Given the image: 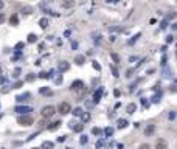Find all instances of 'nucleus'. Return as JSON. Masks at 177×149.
I'll return each instance as SVG.
<instances>
[{
    "label": "nucleus",
    "mask_w": 177,
    "mask_h": 149,
    "mask_svg": "<svg viewBox=\"0 0 177 149\" xmlns=\"http://www.w3.org/2000/svg\"><path fill=\"white\" fill-rule=\"evenodd\" d=\"M160 101V95H155L154 98H152V102H158Z\"/></svg>",
    "instance_id": "37998d69"
},
{
    "label": "nucleus",
    "mask_w": 177,
    "mask_h": 149,
    "mask_svg": "<svg viewBox=\"0 0 177 149\" xmlns=\"http://www.w3.org/2000/svg\"><path fill=\"white\" fill-rule=\"evenodd\" d=\"M172 41H174V36H168L166 37V44H171Z\"/></svg>",
    "instance_id": "58836bf2"
},
{
    "label": "nucleus",
    "mask_w": 177,
    "mask_h": 149,
    "mask_svg": "<svg viewBox=\"0 0 177 149\" xmlns=\"http://www.w3.org/2000/svg\"><path fill=\"white\" fill-rule=\"evenodd\" d=\"M22 86H23V81H17L14 86H13V89H20Z\"/></svg>",
    "instance_id": "7c9ffc66"
},
{
    "label": "nucleus",
    "mask_w": 177,
    "mask_h": 149,
    "mask_svg": "<svg viewBox=\"0 0 177 149\" xmlns=\"http://www.w3.org/2000/svg\"><path fill=\"white\" fill-rule=\"evenodd\" d=\"M9 23H11V25H14V26H16V25L19 23V19H17V14H13V16H11V19H9Z\"/></svg>",
    "instance_id": "412c9836"
},
{
    "label": "nucleus",
    "mask_w": 177,
    "mask_h": 149,
    "mask_svg": "<svg viewBox=\"0 0 177 149\" xmlns=\"http://www.w3.org/2000/svg\"><path fill=\"white\" fill-rule=\"evenodd\" d=\"M110 56H112V59H114V62H117V64H118V62H120V56H118V54H117V53H112V54H110Z\"/></svg>",
    "instance_id": "c85d7f7f"
},
{
    "label": "nucleus",
    "mask_w": 177,
    "mask_h": 149,
    "mask_svg": "<svg viewBox=\"0 0 177 149\" xmlns=\"http://www.w3.org/2000/svg\"><path fill=\"white\" fill-rule=\"evenodd\" d=\"M26 81H34V74H33V73H30V74L26 76Z\"/></svg>",
    "instance_id": "ea45409f"
},
{
    "label": "nucleus",
    "mask_w": 177,
    "mask_h": 149,
    "mask_svg": "<svg viewBox=\"0 0 177 149\" xmlns=\"http://www.w3.org/2000/svg\"><path fill=\"white\" fill-rule=\"evenodd\" d=\"M82 114H84V110H82L81 107L73 109V115H75V117H82Z\"/></svg>",
    "instance_id": "aec40b11"
},
{
    "label": "nucleus",
    "mask_w": 177,
    "mask_h": 149,
    "mask_svg": "<svg viewBox=\"0 0 177 149\" xmlns=\"http://www.w3.org/2000/svg\"><path fill=\"white\" fill-rule=\"evenodd\" d=\"M140 149H151V146L146 144V143H143V144H140Z\"/></svg>",
    "instance_id": "4c0bfd02"
},
{
    "label": "nucleus",
    "mask_w": 177,
    "mask_h": 149,
    "mask_svg": "<svg viewBox=\"0 0 177 149\" xmlns=\"http://www.w3.org/2000/svg\"><path fill=\"white\" fill-rule=\"evenodd\" d=\"M112 134H114V129H112V127H106L104 129V135L106 137H112Z\"/></svg>",
    "instance_id": "b1692460"
},
{
    "label": "nucleus",
    "mask_w": 177,
    "mask_h": 149,
    "mask_svg": "<svg viewBox=\"0 0 177 149\" xmlns=\"http://www.w3.org/2000/svg\"><path fill=\"white\" fill-rule=\"evenodd\" d=\"M70 89L72 90H75V92H79V93H82L84 90H86V87H84V82L82 81H73L72 82V86H70Z\"/></svg>",
    "instance_id": "f03ea898"
},
{
    "label": "nucleus",
    "mask_w": 177,
    "mask_h": 149,
    "mask_svg": "<svg viewBox=\"0 0 177 149\" xmlns=\"http://www.w3.org/2000/svg\"><path fill=\"white\" fill-rule=\"evenodd\" d=\"M36 41H37V36H36V34H33V33L28 34V42H30V44H33V42H36Z\"/></svg>",
    "instance_id": "5701e85b"
},
{
    "label": "nucleus",
    "mask_w": 177,
    "mask_h": 149,
    "mask_svg": "<svg viewBox=\"0 0 177 149\" xmlns=\"http://www.w3.org/2000/svg\"><path fill=\"white\" fill-rule=\"evenodd\" d=\"M33 149H37V147H33Z\"/></svg>",
    "instance_id": "864d4df0"
},
{
    "label": "nucleus",
    "mask_w": 177,
    "mask_h": 149,
    "mask_svg": "<svg viewBox=\"0 0 177 149\" xmlns=\"http://www.w3.org/2000/svg\"><path fill=\"white\" fill-rule=\"evenodd\" d=\"M81 118H82V121H84V123H87V121L90 120V114H89V112H84Z\"/></svg>",
    "instance_id": "393cba45"
},
{
    "label": "nucleus",
    "mask_w": 177,
    "mask_h": 149,
    "mask_svg": "<svg viewBox=\"0 0 177 149\" xmlns=\"http://www.w3.org/2000/svg\"><path fill=\"white\" fill-rule=\"evenodd\" d=\"M14 110L19 112L20 115H28V112H33V107H30V106H17Z\"/></svg>",
    "instance_id": "39448f33"
},
{
    "label": "nucleus",
    "mask_w": 177,
    "mask_h": 149,
    "mask_svg": "<svg viewBox=\"0 0 177 149\" xmlns=\"http://www.w3.org/2000/svg\"><path fill=\"white\" fill-rule=\"evenodd\" d=\"M30 96H31V95L26 92V93H23V95H19V96L16 98V101H17V102H23V101H28V98H30Z\"/></svg>",
    "instance_id": "f8f14e48"
},
{
    "label": "nucleus",
    "mask_w": 177,
    "mask_h": 149,
    "mask_svg": "<svg viewBox=\"0 0 177 149\" xmlns=\"http://www.w3.org/2000/svg\"><path fill=\"white\" fill-rule=\"evenodd\" d=\"M93 104H95V102H92V101H86V106H87L89 109H92V107H93Z\"/></svg>",
    "instance_id": "a19ab883"
},
{
    "label": "nucleus",
    "mask_w": 177,
    "mask_h": 149,
    "mask_svg": "<svg viewBox=\"0 0 177 149\" xmlns=\"http://www.w3.org/2000/svg\"><path fill=\"white\" fill-rule=\"evenodd\" d=\"M154 132H155V126H154V124H148V126L145 127V135H146V137L152 135Z\"/></svg>",
    "instance_id": "1a4fd4ad"
},
{
    "label": "nucleus",
    "mask_w": 177,
    "mask_h": 149,
    "mask_svg": "<svg viewBox=\"0 0 177 149\" xmlns=\"http://www.w3.org/2000/svg\"><path fill=\"white\" fill-rule=\"evenodd\" d=\"M54 115V107L53 106H45L42 109V117L44 118H51Z\"/></svg>",
    "instance_id": "7ed1b4c3"
},
{
    "label": "nucleus",
    "mask_w": 177,
    "mask_h": 149,
    "mask_svg": "<svg viewBox=\"0 0 177 149\" xmlns=\"http://www.w3.org/2000/svg\"><path fill=\"white\" fill-rule=\"evenodd\" d=\"M166 26H168V20H163V22L160 23V28H162V30H165Z\"/></svg>",
    "instance_id": "e433bc0d"
},
{
    "label": "nucleus",
    "mask_w": 177,
    "mask_h": 149,
    "mask_svg": "<svg viewBox=\"0 0 177 149\" xmlns=\"http://www.w3.org/2000/svg\"><path fill=\"white\" fill-rule=\"evenodd\" d=\"M110 70H112V73H114V76H115V78H118V76H120V74H118V70H117L115 65H110Z\"/></svg>",
    "instance_id": "bb28decb"
},
{
    "label": "nucleus",
    "mask_w": 177,
    "mask_h": 149,
    "mask_svg": "<svg viewBox=\"0 0 177 149\" xmlns=\"http://www.w3.org/2000/svg\"><path fill=\"white\" fill-rule=\"evenodd\" d=\"M70 129L73 130V132H82V129H84V124H81V123H70Z\"/></svg>",
    "instance_id": "423d86ee"
},
{
    "label": "nucleus",
    "mask_w": 177,
    "mask_h": 149,
    "mask_svg": "<svg viewBox=\"0 0 177 149\" xmlns=\"http://www.w3.org/2000/svg\"><path fill=\"white\" fill-rule=\"evenodd\" d=\"M140 36H141V34H140V33H137V34H135V36L132 37V39H130V41H129V44H134V42H135V41L138 39V37H140Z\"/></svg>",
    "instance_id": "473e14b6"
},
{
    "label": "nucleus",
    "mask_w": 177,
    "mask_h": 149,
    "mask_svg": "<svg viewBox=\"0 0 177 149\" xmlns=\"http://www.w3.org/2000/svg\"><path fill=\"white\" fill-rule=\"evenodd\" d=\"M58 141H59V143L65 141V135H62V137H58Z\"/></svg>",
    "instance_id": "c03bdc74"
},
{
    "label": "nucleus",
    "mask_w": 177,
    "mask_h": 149,
    "mask_svg": "<svg viewBox=\"0 0 177 149\" xmlns=\"http://www.w3.org/2000/svg\"><path fill=\"white\" fill-rule=\"evenodd\" d=\"M172 118H175V114H174V112H171V114H169V120H172Z\"/></svg>",
    "instance_id": "de8ad7c7"
},
{
    "label": "nucleus",
    "mask_w": 177,
    "mask_h": 149,
    "mask_svg": "<svg viewBox=\"0 0 177 149\" xmlns=\"http://www.w3.org/2000/svg\"><path fill=\"white\" fill-rule=\"evenodd\" d=\"M92 134H93V135H101L102 130H101L99 127H93V129H92Z\"/></svg>",
    "instance_id": "a878e982"
},
{
    "label": "nucleus",
    "mask_w": 177,
    "mask_h": 149,
    "mask_svg": "<svg viewBox=\"0 0 177 149\" xmlns=\"http://www.w3.org/2000/svg\"><path fill=\"white\" fill-rule=\"evenodd\" d=\"M17 123L20 126H31L34 123V120L31 115H19L17 117Z\"/></svg>",
    "instance_id": "f257e3e1"
},
{
    "label": "nucleus",
    "mask_w": 177,
    "mask_h": 149,
    "mask_svg": "<svg viewBox=\"0 0 177 149\" xmlns=\"http://www.w3.org/2000/svg\"><path fill=\"white\" fill-rule=\"evenodd\" d=\"M67 149H70V147H67Z\"/></svg>",
    "instance_id": "5fc2aeb1"
},
{
    "label": "nucleus",
    "mask_w": 177,
    "mask_h": 149,
    "mask_svg": "<svg viewBox=\"0 0 177 149\" xmlns=\"http://www.w3.org/2000/svg\"><path fill=\"white\" fill-rule=\"evenodd\" d=\"M163 76H165V78H171V70H169V68H165V70H163Z\"/></svg>",
    "instance_id": "cd10ccee"
},
{
    "label": "nucleus",
    "mask_w": 177,
    "mask_h": 149,
    "mask_svg": "<svg viewBox=\"0 0 177 149\" xmlns=\"http://www.w3.org/2000/svg\"><path fill=\"white\" fill-rule=\"evenodd\" d=\"M20 48H23V42H19V44H16V47H14L16 51H20Z\"/></svg>",
    "instance_id": "c756f323"
},
{
    "label": "nucleus",
    "mask_w": 177,
    "mask_h": 149,
    "mask_svg": "<svg viewBox=\"0 0 177 149\" xmlns=\"http://www.w3.org/2000/svg\"><path fill=\"white\" fill-rule=\"evenodd\" d=\"M3 20H5V16H3V14H0V23H2Z\"/></svg>",
    "instance_id": "09e8293b"
},
{
    "label": "nucleus",
    "mask_w": 177,
    "mask_h": 149,
    "mask_svg": "<svg viewBox=\"0 0 177 149\" xmlns=\"http://www.w3.org/2000/svg\"><path fill=\"white\" fill-rule=\"evenodd\" d=\"M135 110H137V106L134 104V102H130V104H127V106H126V112H127L129 115H130V114H134Z\"/></svg>",
    "instance_id": "4468645a"
},
{
    "label": "nucleus",
    "mask_w": 177,
    "mask_h": 149,
    "mask_svg": "<svg viewBox=\"0 0 177 149\" xmlns=\"http://www.w3.org/2000/svg\"><path fill=\"white\" fill-rule=\"evenodd\" d=\"M3 8V2H2V0H0V9H2Z\"/></svg>",
    "instance_id": "8fccbe9b"
},
{
    "label": "nucleus",
    "mask_w": 177,
    "mask_h": 149,
    "mask_svg": "<svg viewBox=\"0 0 177 149\" xmlns=\"http://www.w3.org/2000/svg\"><path fill=\"white\" fill-rule=\"evenodd\" d=\"M42 149H53V141H44Z\"/></svg>",
    "instance_id": "4be33fe9"
},
{
    "label": "nucleus",
    "mask_w": 177,
    "mask_h": 149,
    "mask_svg": "<svg viewBox=\"0 0 177 149\" xmlns=\"http://www.w3.org/2000/svg\"><path fill=\"white\" fill-rule=\"evenodd\" d=\"M155 149H168V143H166V140L158 138L157 141H155Z\"/></svg>",
    "instance_id": "0eeeda50"
},
{
    "label": "nucleus",
    "mask_w": 177,
    "mask_h": 149,
    "mask_svg": "<svg viewBox=\"0 0 177 149\" xmlns=\"http://www.w3.org/2000/svg\"><path fill=\"white\" fill-rule=\"evenodd\" d=\"M39 93H41V95H51L53 92H51L48 87H41V89H39Z\"/></svg>",
    "instance_id": "6ab92c4d"
},
{
    "label": "nucleus",
    "mask_w": 177,
    "mask_h": 149,
    "mask_svg": "<svg viewBox=\"0 0 177 149\" xmlns=\"http://www.w3.org/2000/svg\"><path fill=\"white\" fill-rule=\"evenodd\" d=\"M23 11H25V14H30V13H31V8H30V6H25Z\"/></svg>",
    "instance_id": "79ce46f5"
},
{
    "label": "nucleus",
    "mask_w": 177,
    "mask_h": 149,
    "mask_svg": "<svg viewBox=\"0 0 177 149\" xmlns=\"http://www.w3.org/2000/svg\"><path fill=\"white\" fill-rule=\"evenodd\" d=\"M51 76H53V71H41V73H39V78H42V79L51 78Z\"/></svg>",
    "instance_id": "f3484780"
},
{
    "label": "nucleus",
    "mask_w": 177,
    "mask_h": 149,
    "mask_svg": "<svg viewBox=\"0 0 177 149\" xmlns=\"http://www.w3.org/2000/svg\"><path fill=\"white\" fill-rule=\"evenodd\" d=\"M79 141H81V144H86V143L89 141V138H87L86 135H82V137H81V140H79Z\"/></svg>",
    "instance_id": "f704fd0d"
},
{
    "label": "nucleus",
    "mask_w": 177,
    "mask_h": 149,
    "mask_svg": "<svg viewBox=\"0 0 177 149\" xmlns=\"http://www.w3.org/2000/svg\"><path fill=\"white\" fill-rule=\"evenodd\" d=\"M61 6L62 8H73L75 2H73V0H64V2H61Z\"/></svg>",
    "instance_id": "ddd939ff"
},
{
    "label": "nucleus",
    "mask_w": 177,
    "mask_h": 149,
    "mask_svg": "<svg viewBox=\"0 0 177 149\" xmlns=\"http://www.w3.org/2000/svg\"><path fill=\"white\" fill-rule=\"evenodd\" d=\"M101 96H102V87H99L95 93H93V102H98L101 99Z\"/></svg>",
    "instance_id": "9d476101"
},
{
    "label": "nucleus",
    "mask_w": 177,
    "mask_h": 149,
    "mask_svg": "<svg viewBox=\"0 0 177 149\" xmlns=\"http://www.w3.org/2000/svg\"><path fill=\"white\" fill-rule=\"evenodd\" d=\"M92 65H93V68H95V70H98V71L101 70V65H99L98 62H95V61H93V64H92Z\"/></svg>",
    "instance_id": "c9c22d12"
},
{
    "label": "nucleus",
    "mask_w": 177,
    "mask_h": 149,
    "mask_svg": "<svg viewBox=\"0 0 177 149\" xmlns=\"http://www.w3.org/2000/svg\"><path fill=\"white\" fill-rule=\"evenodd\" d=\"M174 84H175V86H177V79H175V81H174Z\"/></svg>",
    "instance_id": "3c124183"
},
{
    "label": "nucleus",
    "mask_w": 177,
    "mask_h": 149,
    "mask_svg": "<svg viewBox=\"0 0 177 149\" xmlns=\"http://www.w3.org/2000/svg\"><path fill=\"white\" fill-rule=\"evenodd\" d=\"M68 68H70V64H68L67 61H61V62L58 64V70H59L61 73H62V71H67Z\"/></svg>",
    "instance_id": "6e6552de"
},
{
    "label": "nucleus",
    "mask_w": 177,
    "mask_h": 149,
    "mask_svg": "<svg viewBox=\"0 0 177 149\" xmlns=\"http://www.w3.org/2000/svg\"><path fill=\"white\" fill-rule=\"evenodd\" d=\"M114 95H115V96H120L121 92H120V90H114Z\"/></svg>",
    "instance_id": "49530a36"
},
{
    "label": "nucleus",
    "mask_w": 177,
    "mask_h": 149,
    "mask_svg": "<svg viewBox=\"0 0 177 149\" xmlns=\"http://www.w3.org/2000/svg\"><path fill=\"white\" fill-rule=\"evenodd\" d=\"M102 144H104V141H102V140H99V141H96V147H101Z\"/></svg>",
    "instance_id": "a18cd8bd"
},
{
    "label": "nucleus",
    "mask_w": 177,
    "mask_h": 149,
    "mask_svg": "<svg viewBox=\"0 0 177 149\" xmlns=\"http://www.w3.org/2000/svg\"><path fill=\"white\" fill-rule=\"evenodd\" d=\"M58 109H59V114H62V115H67V114L72 112V106L68 104V102H61Z\"/></svg>",
    "instance_id": "20e7f679"
},
{
    "label": "nucleus",
    "mask_w": 177,
    "mask_h": 149,
    "mask_svg": "<svg viewBox=\"0 0 177 149\" xmlns=\"http://www.w3.org/2000/svg\"><path fill=\"white\" fill-rule=\"evenodd\" d=\"M75 62H76L78 65H82L84 62H86V56H82V54H78L76 58H75Z\"/></svg>",
    "instance_id": "dca6fc26"
},
{
    "label": "nucleus",
    "mask_w": 177,
    "mask_h": 149,
    "mask_svg": "<svg viewBox=\"0 0 177 149\" xmlns=\"http://www.w3.org/2000/svg\"><path fill=\"white\" fill-rule=\"evenodd\" d=\"M48 25H50V20H48V19H47V17H42L41 20H39V26L42 28V30H45V28L48 26Z\"/></svg>",
    "instance_id": "9b49d317"
},
{
    "label": "nucleus",
    "mask_w": 177,
    "mask_h": 149,
    "mask_svg": "<svg viewBox=\"0 0 177 149\" xmlns=\"http://www.w3.org/2000/svg\"><path fill=\"white\" fill-rule=\"evenodd\" d=\"M54 82H56V84H61V82H62V76H61V74L54 76Z\"/></svg>",
    "instance_id": "72a5a7b5"
},
{
    "label": "nucleus",
    "mask_w": 177,
    "mask_h": 149,
    "mask_svg": "<svg viewBox=\"0 0 177 149\" xmlns=\"http://www.w3.org/2000/svg\"><path fill=\"white\" fill-rule=\"evenodd\" d=\"M0 74H2V68H0Z\"/></svg>",
    "instance_id": "603ef678"
},
{
    "label": "nucleus",
    "mask_w": 177,
    "mask_h": 149,
    "mask_svg": "<svg viewBox=\"0 0 177 149\" xmlns=\"http://www.w3.org/2000/svg\"><path fill=\"white\" fill-rule=\"evenodd\" d=\"M62 123H61V121H53V123L48 126V130H50V132H53V130H56V129H58L59 126H61Z\"/></svg>",
    "instance_id": "2eb2a0df"
},
{
    "label": "nucleus",
    "mask_w": 177,
    "mask_h": 149,
    "mask_svg": "<svg viewBox=\"0 0 177 149\" xmlns=\"http://www.w3.org/2000/svg\"><path fill=\"white\" fill-rule=\"evenodd\" d=\"M19 76H20V68H16L13 71V78H19Z\"/></svg>",
    "instance_id": "2f4dec72"
},
{
    "label": "nucleus",
    "mask_w": 177,
    "mask_h": 149,
    "mask_svg": "<svg viewBox=\"0 0 177 149\" xmlns=\"http://www.w3.org/2000/svg\"><path fill=\"white\" fill-rule=\"evenodd\" d=\"M117 124H118V127H120V129H124V127L127 126V120H123V118H120V120L117 121Z\"/></svg>",
    "instance_id": "a211bd4d"
}]
</instances>
